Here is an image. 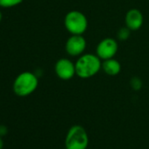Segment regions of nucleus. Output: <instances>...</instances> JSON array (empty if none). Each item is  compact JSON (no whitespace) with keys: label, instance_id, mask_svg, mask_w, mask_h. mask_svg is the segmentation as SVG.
I'll use <instances>...</instances> for the list:
<instances>
[{"label":"nucleus","instance_id":"obj_11","mask_svg":"<svg viewBox=\"0 0 149 149\" xmlns=\"http://www.w3.org/2000/svg\"><path fill=\"white\" fill-rule=\"evenodd\" d=\"M130 32H131V30L129 28H127L126 26L119 29V31L118 32V39L121 40H125L126 39L129 38Z\"/></svg>","mask_w":149,"mask_h":149},{"label":"nucleus","instance_id":"obj_12","mask_svg":"<svg viewBox=\"0 0 149 149\" xmlns=\"http://www.w3.org/2000/svg\"><path fill=\"white\" fill-rule=\"evenodd\" d=\"M131 87L134 91H139L142 87V81L139 77H132L130 82Z\"/></svg>","mask_w":149,"mask_h":149},{"label":"nucleus","instance_id":"obj_8","mask_svg":"<svg viewBox=\"0 0 149 149\" xmlns=\"http://www.w3.org/2000/svg\"><path fill=\"white\" fill-rule=\"evenodd\" d=\"M144 18L141 12L138 9H131L129 10L125 17V26L129 28L131 31L139 30L143 25Z\"/></svg>","mask_w":149,"mask_h":149},{"label":"nucleus","instance_id":"obj_6","mask_svg":"<svg viewBox=\"0 0 149 149\" xmlns=\"http://www.w3.org/2000/svg\"><path fill=\"white\" fill-rule=\"evenodd\" d=\"M118 49V44L112 38H105L102 40L97 46V55L101 60L113 58Z\"/></svg>","mask_w":149,"mask_h":149},{"label":"nucleus","instance_id":"obj_5","mask_svg":"<svg viewBox=\"0 0 149 149\" xmlns=\"http://www.w3.org/2000/svg\"><path fill=\"white\" fill-rule=\"evenodd\" d=\"M54 71L56 76L64 81L72 79L74 74H77L76 64L67 58H61L56 61L54 65Z\"/></svg>","mask_w":149,"mask_h":149},{"label":"nucleus","instance_id":"obj_15","mask_svg":"<svg viewBox=\"0 0 149 149\" xmlns=\"http://www.w3.org/2000/svg\"><path fill=\"white\" fill-rule=\"evenodd\" d=\"M2 19H3V16H2V13H1V11H0V22L2 21Z\"/></svg>","mask_w":149,"mask_h":149},{"label":"nucleus","instance_id":"obj_10","mask_svg":"<svg viewBox=\"0 0 149 149\" xmlns=\"http://www.w3.org/2000/svg\"><path fill=\"white\" fill-rule=\"evenodd\" d=\"M23 0H0V7L2 8H12L19 6Z\"/></svg>","mask_w":149,"mask_h":149},{"label":"nucleus","instance_id":"obj_7","mask_svg":"<svg viewBox=\"0 0 149 149\" xmlns=\"http://www.w3.org/2000/svg\"><path fill=\"white\" fill-rule=\"evenodd\" d=\"M87 42L83 35L70 36L65 45L66 52L70 56H80L85 50Z\"/></svg>","mask_w":149,"mask_h":149},{"label":"nucleus","instance_id":"obj_3","mask_svg":"<svg viewBox=\"0 0 149 149\" xmlns=\"http://www.w3.org/2000/svg\"><path fill=\"white\" fill-rule=\"evenodd\" d=\"M89 136L82 125H73L68 131L65 138L66 149H87Z\"/></svg>","mask_w":149,"mask_h":149},{"label":"nucleus","instance_id":"obj_9","mask_svg":"<svg viewBox=\"0 0 149 149\" xmlns=\"http://www.w3.org/2000/svg\"><path fill=\"white\" fill-rule=\"evenodd\" d=\"M102 68L105 74L114 77L120 73L121 64L118 60L114 58H111V59L104 60V62L102 63Z\"/></svg>","mask_w":149,"mask_h":149},{"label":"nucleus","instance_id":"obj_1","mask_svg":"<svg viewBox=\"0 0 149 149\" xmlns=\"http://www.w3.org/2000/svg\"><path fill=\"white\" fill-rule=\"evenodd\" d=\"M74 64H76L77 76L83 79L94 77L102 68L101 59L97 54H92L81 55Z\"/></svg>","mask_w":149,"mask_h":149},{"label":"nucleus","instance_id":"obj_4","mask_svg":"<svg viewBox=\"0 0 149 149\" xmlns=\"http://www.w3.org/2000/svg\"><path fill=\"white\" fill-rule=\"evenodd\" d=\"M64 26L72 35H83L88 28V19L79 11H70L64 18Z\"/></svg>","mask_w":149,"mask_h":149},{"label":"nucleus","instance_id":"obj_14","mask_svg":"<svg viewBox=\"0 0 149 149\" xmlns=\"http://www.w3.org/2000/svg\"><path fill=\"white\" fill-rule=\"evenodd\" d=\"M4 146H5L4 140H3L2 137H0V149H3L4 148Z\"/></svg>","mask_w":149,"mask_h":149},{"label":"nucleus","instance_id":"obj_13","mask_svg":"<svg viewBox=\"0 0 149 149\" xmlns=\"http://www.w3.org/2000/svg\"><path fill=\"white\" fill-rule=\"evenodd\" d=\"M7 132H8V128L4 125H0V137L6 136Z\"/></svg>","mask_w":149,"mask_h":149},{"label":"nucleus","instance_id":"obj_2","mask_svg":"<svg viewBox=\"0 0 149 149\" xmlns=\"http://www.w3.org/2000/svg\"><path fill=\"white\" fill-rule=\"evenodd\" d=\"M38 85L39 79L36 74L30 71H25L15 78L13 89L17 96L24 97L33 94L38 88Z\"/></svg>","mask_w":149,"mask_h":149}]
</instances>
